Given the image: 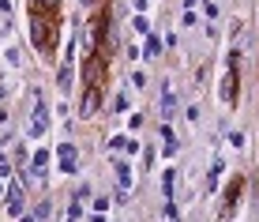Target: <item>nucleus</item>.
I'll list each match as a JSON object with an SVG mask.
<instances>
[{"instance_id": "nucleus-22", "label": "nucleus", "mask_w": 259, "mask_h": 222, "mask_svg": "<svg viewBox=\"0 0 259 222\" xmlns=\"http://www.w3.org/2000/svg\"><path fill=\"white\" fill-rule=\"evenodd\" d=\"M83 4H94V0H83Z\"/></svg>"}, {"instance_id": "nucleus-20", "label": "nucleus", "mask_w": 259, "mask_h": 222, "mask_svg": "<svg viewBox=\"0 0 259 222\" xmlns=\"http://www.w3.org/2000/svg\"><path fill=\"white\" fill-rule=\"evenodd\" d=\"M91 222H105V218H102V215H98V211H94V218H91Z\"/></svg>"}, {"instance_id": "nucleus-3", "label": "nucleus", "mask_w": 259, "mask_h": 222, "mask_svg": "<svg viewBox=\"0 0 259 222\" xmlns=\"http://www.w3.org/2000/svg\"><path fill=\"white\" fill-rule=\"evenodd\" d=\"M57 155H60V173H75L79 170V151H75V143H60Z\"/></svg>"}, {"instance_id": "nucleus-7", "label": "nucleus", "mask_w": 259, "mask_h": 222, "mask_svg": "<svg viewBox=\"0 0 259 222\" xmlns=\"http://www.w3.org/2000/svg\"><path fill=\"white\" fill-rule=\"evenodd\" d=\"M98 113V87H87V98L79 105V117H94Z\"/></svg>"}, {"instance_id": "nucleus-9", "label": "nucleus", "mask_w": 259, "mask_h": 222, "mask_svg": "<svg viewBox=\"0 0 259 222\" xmlns=\"http://www.w3.org/2000/svg\"><path fill=\"white\" fill-rule=\"evenodd\" d=\"M109 147H113V151H124V155H136V151H139V139H132V136H117Z\"/></svg>"}, {"instance_id": "nucleus-5", "label": "nucleus", "mask_w": 259, "mask_h": 222, "mask_svg": "<svg viewBox=\"0 0 259 222\" xmlns=\"http://www.w3.org/2000/svg\"><path fill=\"white\" fill-rule=\"evenodd\" d=\"M237 196H240V181H233V184H229V192H226V203L218 207V218H229V215L237 211Z\"/></svg>"}, {"instance_id": "nucleus-18", "label": "nucleus", "mask_w": 259, "mask_h": 222, "mask_svg": "<svg viewBox=\"0 0 259 222\" xmlns=\"http://www.w3.org/2000/svg\"><path fill=\"white\" fill-rule=\"evenodd\" d=\"M0 181H12V166L8 162H0Z\"/></svg>"}, {"instance_id": "nucleus-12", "label": "nucleus", "mask_w": 259, "mask_h": 222, "mask_svg": "<svg viewBox=\"0 0 259 222\" xmlns=\"http://www.w3.org/2000/svg\"><path fill=\"white\" fill-rule=\"evenodd\" d=\"M53 215V203L49 200H41V203H34V218H38V222H46Z\"/></svg>"}, {"instance_id": "nucleus-10", "label": "nucleus", "mask_w": 259, "mask_h": 222, "mask_svg": "<svg viewBox=\"0 0 259 222\" xmlns=\"http://www.w3.org/2000/svg\"><path fill=\"white\" fill-rule=\"evenodd\" d=\"M57 87H60V91H71V57L64 60V64H60V72H57Z\"/></svg>"}, {"instance_id": "nucleus-21", "label": "nucleus", "mask_w": 259, "mask_h": 222, "mask_svg": "<svg viewBox=\"0 0 259 222\" xmlns=\"http://www.w3.org/2000/svg\"><path fill=\"white\" fill-rule=\"evenodd\" d=\"M0 200H4V184H0Z\"/></svg>"}, {"instance_id": "nucleus-11", "label": "nucleus", "mask_w": 259, "mask_h": 222, "mask_svg": "<svg viewBox=\"0 0 259 222\" xmlns=\"http://www.w3.org/2000/svg\"><path fill=\"white\" fill-rule=\"evenodd\" d=\"M162 139H165V155H177V147H181V143H177V136H173V128H169V124H162Z\"/></svg>"}, {"instance_id": "nucleus-2", "label": "nucleus", "mask_w": 259, "mask_h": 222, "mask_svg": "<svg viewBox=\"0 0 259 222\" xmlns=\"http://www.w3.org/2000/svg\"><path fill=\"white\" fill-rule=\"evenodd\" d=\"M4 215L8 218H23L26 215V196H23L19 181H8V189H4Z\"/></svg>"}, {"instance_id": "nucleus-15", "label": "nucleus", "mask_w": 259, "mask_h": 222, "mask_svg": "<svg viewBox=\"0 0 259 222\" xmlns=\"http://www.w3.org/2000/svg\"><path fill=\"white\" fill-rule=\"evenodd\" d=\"M132 26H136L139 34H147V30H150V19H147V15H136V19H132Z\"/></svg>"}, {"instance_id": "nucleus-16", "label": "nucleus", "mask_w": 259, "mask_h": 222, "mask_svg": "<svg viewBox=\"0 0 259 222\" xmlns=\"http://www.w3.org/2000/svg\"><path fill=\"white\" fill-rule=\"evenodd\" d=\"M91 207L98 211V215H102V211H109V200H105V196H94V203H91Z\"/></svg>"}, {"instance_id": "nucleus-14", "label": "nucleus", "mask_w": 259, "mask_h": 222, "mask_svg": "<svg viewBox=\"0 0 259 222\" xmlns=\"http://www.w3.org/2000/svg\"><path fill=\"white\" fill-rule=\"evenodd\" d=\"M4 60H8L12 68H19V49H15V46H8V49H4Z\"/></svg>"}, {"instance_id": "nucleus-6", "label": "nucleus", "mask_w": 259, "mask_h": 222, "mask_svg": "<svg viewBox=\"0 0 259 222\" xmlns=\"http://www.w3.org/2000/svg\"><path fill=\"white\" fill-rule=\"evenodd\" d=\"M113 170H117V181H120V189H132V184H136V177H132V162L117 158V162H113Z\"/></svg>"}, {"instance_id": "nucleus-1", "label": "nucleus", "mask_w": 259, "mask_h": 222, "mask_svg": "<svg viewBox=\"0 0 259 222\" xmlns=\"http://www.w3.org/2000/svg\"><path fill=\"white\" fill-rule=\"evenodd\" d=\"M49 124H53V117H49L46 94H41V91H34V109H30V124H26V132H30L34 139H41V136L49 132Z\"/></svg>"}, {"instance_id": "nucleus-4", "label": "nucleus", "mask_w": 259, "mask_h": 222, "mask_svg": "<svg viewBox=\"0 0 259 222\" xmlns=\"http://www.w3.org/2000/svg\"><path fill=\"white\" fill-rule=\"evenodd\" d=\"M162 98H158V109H162V121L173 117V109H177V94H173V87H169V79H162Z\"/></svg>"}, {"instance_id": "nucleus-8", "label": "nucleus", "mask_w": 259, "mask_h": 222, "mask_svg": "<svg viewBox=\"0 0 259 222\" xmlns=\"http://www.w3.org/2000/svg\"><path fill=\"white\" fill-rule=\"evenodd\" d=\"M222 173H226V162H222V158H214V162H210V173H207V192H214V189H218Z\"/></svg>"}, {"instance_id": "nucleus-13", "label": "nucleus", "mask_w": 259, "mask_h": 222, "mask_svg": "<svg viewBox=\"0 0 259 222\" xmlns=\"http://www.w3.org/2000/svg\"><path fill=\"white\" fill-rule=\"evenodd\" d=\"M158 49H162V42H158L154 34H150V38H147V57H162V53H158Z\"/></svg>"}, {"instance_id": "nucleus-17", "label": "nucleus", "mask_w": 259, "mask_h": 222, "mask_svg": "<svg viewBox=\"0 0 259 222\" xmlns=\"http://www.w3.org/2000/svg\"><path fill=\"white\" fill-rule=\"evenodd\" d=\"M132 87H136V91H143V87H147V76H143V72H132Z\"/></svg>"}, {"instance_id": "nucleus-19", "label": "nucleus", "mask_w": 259, "mask_h": 222, "mask_svg": "<svg viewBox=\"0 0 259 222\" xmlns=\"http://www.w3.org/2000/svg\"><path fill=\"white\" fill-rule=\"evenodd\" d=\"M19 222H38V218H34V215H23V218H19Z\"/></svg>"}]
</instances>
